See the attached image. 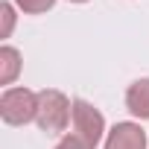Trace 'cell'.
Segmentation results:
<instances>
[{
	"instance_id": "cell-7",
	"label": "cell",
	"mask_w": 149,
	"mask_h": 149,
	"mask_svg": "<svg viewBox=\"0 0 149 149\" xmlns=\"http://www.w3.org/2000/svg\"><path fill=\"white\" fill-rule=\"evenodd\" d=\"M0 21H3V26H0V38H12L15 32V21H18V6L12 3V0H3L0 3Z\"/></svg>"
},
{
	"instance_id": "cell-9",
	"label": "cell",
	"mask_w": 149,
	"mask_h": 149,
	"mask_svg": "<svg viewBox=\"0 0 149 149\" xmlns=\"http://www.w3.org/2000/svg\"><path fill=\"white\" fill-rule=\"evenodd\" d=\"M53 149H88V146H85L76 134H61V140H58Z\"/></svg>"
},
{
	"instance_id": "cell-5",
	"label": "cell",
	"mask_w": 149,
	"mask_h": 149,
	"mask_svg": "<svg viewBox=\"0 0 149 149\" xmlns=\"http://www.w3.org/2000/svg\"><path fill=\"white\" fill-rule=\"evenodd\" d=\"M126 111L137 123L149 120V76H140L126 88Z\"/></svg>"
},
{
	"instance_id": "cell-4",
	"label": "cell",
	"mask_w": 149,
	"mask_h": 149,
	"mask_svg": "<svg viewBox=\"0 0 149 149\" xmlns=\"http://www.w3.org/2000/svg\"><path fill=\"white\" fill-rule=\"evenodd\" d=\"M146 146H149V137L137 120L114 123L105 134V143H102V149H146Z\"/></svg>"
},
{
	"instance_id": "cell-2",
	"label": "cell",
	"mask_w": 149,
	"mask_h": 149,
	"mask_svg": "<svg viewBox=\"0 0 149 149\" xmlns=\"http://www.w3.org/2000/svg\"><path fill=\"white\" fill-rule=\"evenodd\" d=\"M38 117V91H29L24 85L3 88L0 94V120L6 126H26Z\"/></svg>"
},
{
	"instance_id": "cell-1",
	"label": "cell",
	"mask_w": 149,
	"mask_h": 149,
	"mask_svg": "<svg viewBox=\"0 0 149 149\" xmlns=\"http://www.w3.org/2000/svg\"><path fill=\"white\" fill-rule=\"evenodd\" d=\"M73 120V100L61 94L58 88H44L38 91V117L35 126L47 134H64Z\"/></svg>"
},
{
	"instance_id": "cell-6",
	"label": "cell",
	"mask_w": 149,
	"mask_h": 149,
	"mask_svg": "<svg viewBox=\"0 0 149 149\" xmlns=\"http://www.w3.org/2000/svg\"><path fill=\"white\" fill-rule=\"evenodd\" d=\"M21 70H24V56L18 47L12 44H3L0 47V85L3 88H12L15 79L21 76Z\"/></svg>"
},
{
	"instance_id": "cell-8",
	"label": "cell",
	"mask_w": 149,
	"mask_h": 149,
	"mask_svg": "<svg viewBox=\"0 0 149 149\" xmlns=\"http://www.w3.org/2000/svg\"><path fill=\"white\" fill-rule=\"evenodd\" d=\"M12 3L24 15H44V12H50L56 6V0H12Z\"/></svg>"
},
{
	"instance_id": "cell-3",
	"label": "cell",
	"mask_w": 149,
	"mask_h": 149,
	"mask_svg": "<svg viewBox=\"0 0 149 149\" xmlns=\"http://www.w3.org/2000/svg\"><path fill=\"white\" fill-rule=\"evenodd\" d=\"M73 132L70 134H76L88 149H97L100 143H105V117L97 105H91L88 100H73V120H70Z\"/></svg>"
},
{
	"instance_id": "cell-10",
	"label": "cell",
	"mask_w": 149,
	"mask_h": 149,
	"mask_svg": "<svg viewBox=\"0 0 149 149\" xmlns=\"http://www.w3.org/2000/svg\"><path fill=\"white\" fill-rule=\"evenodd\" d=\"M67 3H88V0H67Z\"/></svg>"
}]
</instances>
